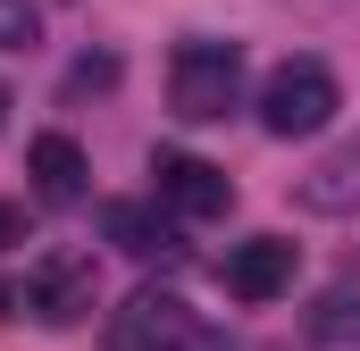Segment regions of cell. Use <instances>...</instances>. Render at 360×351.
Masks as SVG:
<instances>
[{
	"label": "cell",
	"mask_w": 360,
	"mask_h": 351,
	"mask_svg": "<svg viewBox=\"0 0 360 351\" xmlns=\"http://www.w3.org/2000/svg\"><path fill=\"white\" fill-rule=\"evenodd\" d=\"M92 293H101V276H92V251H42V260L25 267V310L42 318V326H76L92 318Z\"/></svg>",
	"instance_id": "277c9868"
},
{
	"label": "cell",
	"mask_w": 360,
	"mask_h": 351,
	"mask_svg": "<svg viewBox=\"0 0 360 351\" xmlns=\"http://www.w3.org/2000/svg\"><path fill=\"white\" fill-rule=\"evenodd\" d=\"M310 343H360V301H352V293H327V301H319Z\"/></svg>",
	"instance_id": "30bf717a"
},
{
	"label": "cell",
	"mask_w": 360,
	"mask_h": 351,
	"mask_svg": "<svg viewBox=\"0 0 360 351\" xmlns=\"http://www.w3.org/2000/svg\"><path fill=\"white\" fill-rule=\"evenodd\" d=\"M0 117H8V92H0Z\"/></svg>",
	"instance_id": "5bb4252c"
},
{
	"label": "cell",
	"mask_w": 360,
	"mask_h": 351,
	"mask_svg": "<svg viewBox=\"0 0 360 351\" xmlns=\"http://www.w3.org/2000/svg\"><path fill=\"white\" fill-rule=\"evenodd\" d=\"M218 276H226V293H235V301H276V293L293 284V243H285V234H252V243H235V251H226Z\"/></svg>",
	"instance_id": "8992f818"
},
{
	"label": "cell",
	"mask_w": 360,
	"mask_h": 351,
	"mask_svg": "<svg viewBox=\"0 0 360 351\" xmlns=\"http://www.w3.org/2000/svg\"><path fill=\"white\" fill-rule=\"evenodd\" d=\"M293 201H302L310 218H352V209H360V134H352V143H335L319 168L302 176Z\"/></svg>",
	"instance_id": "52a82bcc"
},
{
	"label": "cell",
	"mask_w": 360,
	"mask_h": 351,
	"mask_svg": "<svg viewBox=\"0 0 360 351\" xmlns=\"http://www.w3.org/2000/svg\"><path fill=\"white\" fill-rule=\"evenodd\" d=\"M151 176H160V209H168V218H226V201H235L226 168H210V159H193V151H160Z\"/></svg>",
	"instance_id": "5b68a950"
},
{
	"label": "cell",
	"mask_w": 360,
	"mask_h": 351,
	"mask_svg": "<svg viewBox=\"0 0 360 351\" xmlns=\"http://www.w3.org/2000/svg\"><path fill=\"white\" fill-rule=\"evenodd\" d=\"M335 109H344V92H335V76H327L319 59H285L269 84H260V126H269L276 143H293V134H319Z\"/></svg>",
	"instance_id": "3957f363"
},
{
	"label": "cell",
	"mask_w": 360,
	"mask_h": 351,
	"mask_svg": "<svg viewBox=\"0 0 360 351\" xmlns=\"http://www.w3.org/2000/svg\"><path fill=\"white\" fill-rule=\"evenodd\" d=\"M243 100V51L235 42H184L176 59H168V109H176L184 126H218L226 109Z\"/></svg>",
	"instance_id": "6da1fadb"
},
{
	"label": "cell",
	"mask_w": 360,
	"mask_h": 351,
	"mask_svg": "<svg viewBox=\"0 0 360 351\" xmlns=\"http://www.w3.org/2000/svg\"><path fill=\"white\" fill-rule=\"evenodd\" d=\"M17 234H25V218H17V209L0 201V243H17Z\"/></svg>",
	"instance_id": "7c38bea8"
},
{
	"label": "cell",
	"mask_w": 360,
	"mask_h": 351,
	"mask_svg": "<svg viewBox=\"0 0 360 351\" xmlns=\"http://www.w3.org/2000/svg\"><path fill=\"white\" fill-rule=\"evenodd\" d=\"M109 351H226L218 326H201V310L176 293H134L117 318H109Z\"/></svg>",
	"instance_id": "7a4b0ae2"
},
{
	"label": "cell",
	"mask_w": 360,
	"mask_h": 351,
	"mask_svg": "<svg viewBox=\"0 0 360 351\" xmlns=\"http://www.w3.org/2000/svg\"><path fill=\"white\" fill-rule=\"evenodd\" d=\"M25 176H34V192H42V201H59V209H68V201H84V151H76V134H34V143H25Z\"/></svg>",
	"instance_id": "9c48e42d"
},
{
	"label": "cell",
	"mask_w": 360,
	"mask_h": 351,
	"mask_svg": "<svg viewBox=\"0 0 360 351\" xmlns=\"http://www.w3.org/2000/svg\"><path fill=\"white\" fill-rule=\"evenodd\" d=\"M101 226H109V243H117L126 260H176V218L151 209V201H109Z\"/></svg>",
	"instance_id": "ba28073f"
},
{
	"label": "cell",
	"mask_w": 360,
	"mask_h": 351,
	"mask_svg": "<svg viewBox=\"0 0 360 351\" xmlns=\"http://www.w3.org/2000/svg\"><path fill=\"white\" fill-rule=\"evenodd\" d=\"M8 301H17V293H8V284H0V318H8Z\"/></svg>",
	"instance_id": "4fadbf2b"
},
{
	"label": "cell",
	"mask_w": 360,
	"mask_h": 351,
	"mask_svg": "<svg viewBox=\"0 0 360 351\" xmlns=\"http://www.w3.org/2000/svg\"><path fill=\"white\" fill-rule=\"evenodd\" d=\"M42 42V8L34 0H0V51H34Z\"/></svg>",
	"instance_id": "8fae6325"
}]
</instances>
